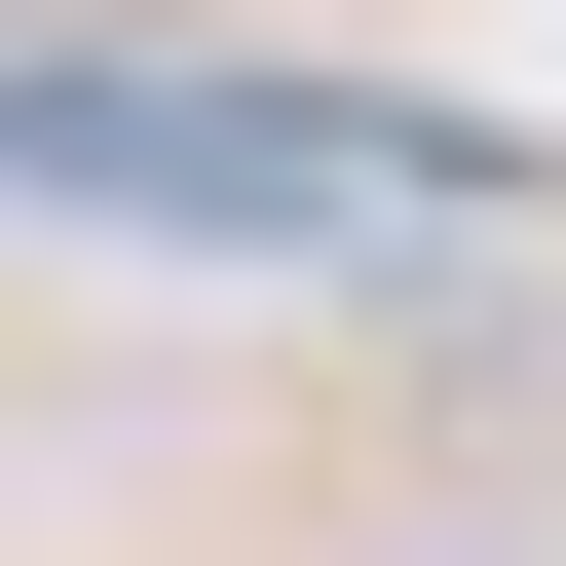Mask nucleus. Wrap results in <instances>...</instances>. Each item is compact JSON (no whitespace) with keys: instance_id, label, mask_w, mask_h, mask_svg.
Returning <instances> with one entry per match:
<instances>
[{"instance_id":"obj_1","label":"nucleus","mask_w":566,"mask_h":566,"mask_svg":"<svg viewBox=\"0 0 566 566\" xmlns=\"http://www.w3.org/2000/svg\"><path fill=\"white\" fill-rule=\"evenodd\" d=\"M0 114H39L76 227H491V151H416V114H264V76H151V39H39Z\"/></svg>"}]
</instances>
